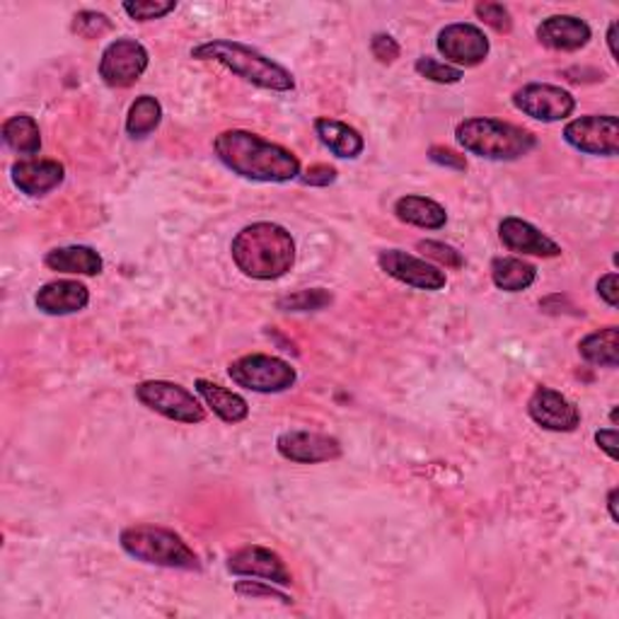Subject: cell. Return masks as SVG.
I'll list each match as a JSON object with an SVG mask.
<instances>
[{
    "label": "cell",
    "mask_w": 619,
    "mask_h": 619,
    "mask_svg": "<svg viewBox=\"0 0 619 619\" xmlns=\"http://www.w3.org/2000/svg\"><path fill=\"white\" fill-rule=\"evenodd\" d=\"M122 8L136 23H151V20H160L173 13L177 8V0H129V3H124Z\"/></svg>",
    "instance_id": "obj_29"
},
{
    "label": "cell",
    "mask_w": 619,
    "mask_h": 619,
    "mask_svg": "<svg viewBox=\"0 0 619 619\" xmlns=\"http://www.w3.org/2000/svg\"><path fill=\"white\" fill-rule=\"evenodd\" d=\"M45 264L51 271L76 276H98L104 269L100 252L88 248V244H68V248L51 250L47 252Z\"/></svg>",
    "instance_id": "obj_22"
},
{
    "label": "cell",
    "mask_w": 619,
    "mask_h": 619,
    "mask_svg": "<svg viewBox=\"0 0 619 619\" xmlns=\"http://www.w3.org/2000/svg\"><path fill=\"white\" fill-rule=\"evenodd\" d=\"M191 59L220 63V66H226L244 83H252L254 88L262 90L291 92L295 88L291 71H286L281 63L266 59L257 49L240 45V41H230V39L204 41V45L191 49Z\"/></svg>",
    "instance_id": "obj_3"
},
{
    "label": "cell",
    "mask_w": 619,
    "mask_h": 619,
    "mask_svg": "<svg viewBox=\"0 0 619 619\" xmlns=\"http://www.w3.org/2000/svg\"><path fill=\"white\" fill-rule=\"evenodd\" d=\"M475 13H477L479 20H482L484 25L501 31V35H508V31L514 29V17H510L506 5H501V3H477Z\"/></svg>",
    "instance_id": "obj_34"
},
{
    "label": "cell",
    "mask_w": 619,
    "mask_h": 619,
    "mask_svg": "<svg viewBox=\"0 0 619 619\" xmlns=\"http://www.w3.org/2000/svg\"><path fill=\"white\" fill-rule=\"evenodd\" d=\"M122 549L136 561L175 571H201L199 554L175 530L160 526H129L119 535Z\"/></svg>",
    "instance_id": "obj_5"
},
{
    "label": "cell",
    "mask_w": 619,
    "mask_h": 619,
    "mask_svg": "<svg viewBox=\"0 0 619 619\" xmlns=\"http://www.w3.org/2000/svg\"><path fill=\"white\" fill-rule=\"evenodd\" d=\"M136 400L169 421L194 426L206 419V409L194 397V392L169 380H146L136 386Z\"/></svg>",
    "instance_id": "obj_7"
},
{
    "label": "cell",
    "mask_w": 619,
    "mask_h": 619,
    "mask_svg": "<svg viewBox=\"0 0 619 619\" xmlns=\"http://www.w3.org/2000/svg\"><path fill=\"white\" fill-rule=\"evenodd\" d=\"M228 376L238 388L260 394L286 392L298 380V372L291 363L269 354H250L232 361L228 366Z\"/></svg>",
    "instance_id": "obj_6"
},
{
    "label": "cell",
    "mask_w": 619,
    "mask_h": 619,
    "mask_svg": "<svg viewBox=\"0 0 619 619\" xmlns=\"http://www.w3.org/2000/svg\"><path fill=\"white\" fill-rule=\"evenodd\" d=\"M160 122H163V104H160L153 94H141L129 106V116H126V134L131 138H146L151 136Z\"/></svg>",
    "instance_id": "obj_27"
},
{
    "label": "cell",
    "mask_w": 619,
    "mask_h": 619,
    "mask_svg": "<svg viewBox=\"0 0 619 619\" xmlns=\"http://www.w3.org/2000/svg\"><path fill=\"white\" fill-rule=\"evenodd\" d=\"M213 151L232 175L242 179L264 181V185H286V181L301 177V160H298V155L252 131H223L213 141Z\"/></svg>",
    "instance_id": "obj_1"
},
{
    "label": "cell",
    "mask_w": 619,
    "mask_h": 619,
    "mask_svg": "<svg viewBox=\"0 0 619 619\" xmlns=\"http://www.w3.org/2000/svg\"><path fill=\"white\" fill-rule=\"evenodd\" d=\"M595 443L601 445V451L607 453L610 460H617V429H603L595 433Z\"/></svg>",
    "instance_id": "obj_39"
},
{
    "label": "cell",
    "mask_w": 619,
    "mask_h": 619,
    "mask_svg": "<svg viewBox=\"0 0 619 619\" xmlns=\"http://www.w3.org/2000/svg\"><path fill=\"white\" fill-rule=\"evenodd\" d=\"M10 179L13 185L23 191V194L39 199L51 194L53 189H59L66 179V167H63L59 160H37V157H27V160H17L10 167Z\"/></svg>",
    "instance_id": "obj_16"
},
{
    "label": "cell",
    "mask_w": 619,
    "mask_h": 619,
    "mask_svg": "<svg viewBox=\"0 0 619 619\" xmlns=\"http://www.w3.org/2000/svg\"><path fill=\"white\" fill-rule=\"evenodd\" d=\"M564 141L585 155L615 157L619 153V122L615 114H591L564 129Z\"/></svg>",
    "instance_id": "obj_9"
},
{
    "label": "cell",
    "mask_w": 619,
    "mask_h": 619,
    "mask_svg": "<svg viewBox=\"0 0 619 619\" xmlns=\"http://www.w3.org/2000/svg\"><path fill=\"white\" fill-rule=\"evenodd\" d=\"M435 47L445 56V63L455 68H475L484 63L489 56V37L477 25L469 23H455L447 25L439 31V41Z\"/></svg>",
    "instance_id": "obj_11"
},
{
    "label": "cell",
    "mask_w": 619,
    "mask_h": 619,
    "mask_svg": "<svg viewBox=\"0 0 619 619\" xmlns=\"http://www.w3.org/2000/svg\"><path fill=\"white\" fill-rule=\"evenodd\" d=\"M226 569L232 576H242V579H262L274 585H293V573L286 567V561L279 552L260 547V544H248V547L235 549Z\"/></svg>",
    "instance_id": "obj_12"
},
{
    "label": "cell",
    "mask_w": 619,
    "mask_h": 619,
    "mask_svg": "<svg viewBox=\"0 0 619 619\" xmlns=\"http://www.w3.org/2000/svg\"><path fill=\"white\" fill-rule=\"evenodd\" d=\"M491 281L498 291L522 293L538 281V269L520 257H496L491 262Z\"/></svg>",
    "instance_id": "obj_24"
},
{
    "label": "cell",
    "mask_w": 619,
    "mask_h": 619,
    "mask_svg": "<svg viewBox=\"0 0 619 619\" xmlns=\"http://www.w3.org/2000/svg\"><path fill=\"white\" fill-rule=\"evenodd\" d=\"M90 291L88 286L73 279H56L45 283L35 295V305L45 315L63 317V315H76L80 310L88 307Z\"/></svg>",
    "instance_id": "obj_18"
},
{
    "label": "cell",
    "mask_w": 619,
    "mask_h": 619,
    "mask_svg": "<svg viewBox=\"0 0 619 619\" xmlns=\"http://www.w3.org/2000/svg\"><path fill=\"white\" fill-rule=\"evenodd\" d=\"M380 269L388 276H392L394 281H400L404 286L419 288V291H441L447 283L445 271H441L439 266L429 264L426 260L414 257L402 250H386L378 254Z\"/></svg>",
    "instance_id": "obj_13"
},
{
    "label": "cell",
    "mask_w": 619,
    "mask_h": 619,
    "mask_svg": "<svg viewBox=\"0 0 619 619\" xmlns=\"http://www.w3.org/2000/svg\"><path fill=\"white\" fill-rule=\"evenodd\" d=\"M597 295H601L603 301L610 307H617V303H619V281H617L615 271L601 276V281H597Z\"/></svg>",
    "instance_id": "obj_38"
},
{
    "label": "cell",
    "mask_w": 619,
    "mask_h": 619,
    "mask_svg": "<svg viewBox=\"0 0 619 619\" xmlns=\"http://www.w3.org/2000/svg\"><path fill=\"white\" fill-rule=\"evenodd\" d=\"M370 51L380 63H394L400 59V45L390 35H376L370 39Z\"/></svg>",
    "instance_id": "obj_35"
},
{
    "label": "cell",
    "mask_w": 619,
    "mask_h": 619,
    "mask_svg": "<svg viewBox=\"0 0 619 619\" xmlns=\"http://www.w3.org/2000/svg\"><path fill=\"white\" fill-rule=\"evenodd\" d=\"M232 262L254 281H276L293 269L295 240L279 223H252L230 244Z\"/></svg>",
    "instance_id": "obj_2"
},
{
    "label": "cell",
    "mask_w": 619,
    "mask_h": 619,
    "mask_svg": "<svg viewBox=\"0 0 619 619\" xmlns=\"http://www.w3.org/2000/svg\"><path fill=\"white\" fill-rule=\"evenodd\" d=\"M315 134L329 153H334L341 160H356L363 151H366V141L363 136L344 122L329 119V116H319L315 119Z\"/></svg>",
    "instance_id": "obj_20"
},
{
    "label": "cell",
    "mask_w": 619,
    "mask_h": 619,
    "mask_svg": "<svg viewBox=\"0 0 619 619\" xmlns=\"http://www.w3.org/2000/svg\"><path fill=\"white\" fill-rule=\"evenodd\" d=\"M591 37L589 23L573 15H552L538 25V39L554 51H579L589 47Z\"/></svg>",
    "instance_id": "obj_19"
},
{
    "label": "cell",
    "mask_w": 619,
    "mask_h": 619,
    "mask_svg": "<svg viewBox=\"0 0 619 619\" xmlns=\"http://www.w3.org/2000/svg\"><path fill=\"white\" fill-rule=\"evenodd\" d=\"M617 20H612L610 23V29H607V47H610V53H612V59L619 61V51H617Z\"/></svg>",
    "instance_id": "obj_40"
},
{
    "label": "cell",
    "mask_w": 619,
    "mask_h": 619,
    "mask_svg": "<svg viewBox=\"0 0 619 619\" xmlns=\"http://www.w3.org/2000/svg\"><path fill=\"white\" fill-rule=\"evenodd\" d=\"M394 216H397L402 223H407V226H416L424 230H441L447 223V213L439 201L416 194L397 199V204H394Z\"/></svg>",
    "instance_id": "obj_23"
},
{
    "label": "cell",
    "mask_w": 619,
    "mask_h": 619,
    "mask_svg": "<svg viewBox=\"0 0 619 619\" xmlns=\"http://www.w3.org/2000/svg\"><path fill=\"white\" fill-rule=\"evenodd\" d=\"M3 143L17 155H37L41 151V134L35 116L15 114L3 122Z\"/></svg>",
    "instance_id": "obj_25"
},
{
    "label": "cell",
    "mask_w": 619,
    "mask_h": 619,
    "mask_svg": "<svg viewBox=\"0 0 619 619\" xmlns=\"http://www.w3.org/2000/svg\"><path fill=\"white\" fill-rule=\"evenodd\" d=\"M276 451L298 465H319L341 457V443L334 435L317 431H286L276 439Z\"/></svg>",
    "instance_id": "obj_15"
},
{
    "label": "cell",
    "mask_w": 619,
    "mask_h": 619,
    "mask_svg": "<svg viewBox=\"0 0 619 619\" xmlns=\"http://www.w3.org/2000/svg\"><path fill=\"white\" fill-rule=\"evenodd\" d=\"M279 310L283 313H313V310H323L332 305V293L325 288H307V291H298L291 295L279 298Z\"/></svg>",
    "instance_id": "obj_28"
},
{
    "label": "cell",
    "mask_w": 619,
    "mask_h": 619,
    "mask_svg": "<svg viewBox=\"0 0 619 619\" xmlns=\"http://www.w3.org/2000/svg\"><path fill=\"white\" fill-rule=\"evenodd\" d=\"M455 138L467 153L496 163H510L528 155L538 146V138L528 129H520L516 124L489 119V116H472L457 124Z\"/></svg>",
    "instance_id": "obj_4"
},
{
    "label": "cell",
    "mask_w": 619,
    "mask_h": 619,
    "mask_svg": "<svg viewBox=\"0 0 619 619\" xmlns=\"http://www.w3.org/2000/svg\"><path fill=\"white\" fill-rule=\"evenodd\" d=\"M579 354L591 366L601 368H617L619 366V329L605 327L597 332L583 337L579 344Z\"/></svg>",
    "instance_id": "obj_26"
},
{
    "label": "cell",
    "mask_w": 619,
    "mask_h": 619,
    "mask_svg": "<svg viewBox=\"0 0 619 619\" xmlns=\"http://www.w3.org/2000/svg\"><path fill=\"white\" fill-rule=\"evenodd\" d=\"M305 187H329L337 181V169L329 165H313L305 169V175L298 177Z\"/></svg>",
    "instance_id": "obj_37"
},
{
    "label": "cell",
    "mask_w": 619,
    "mask_h": 619,
    "mask_svg": "<svg viewBox=\"0 0 619 619\" xmlns=\"http://www.w3.org/2000/svg\"><path fill=\"white\" fill-rule=\"evenodd\" d=\"M514 104L518 112L530 116V119L554 124L569 119L576 110V98L559 85L530 83L514 92Z\"/></svg>",
    "instance_id": "obj_8"
},
{
    "label": "cell",
    "mask_w": 619,
    "mask_h": 619,
    "mask_svg": "<svg viewBox=\"0 0 619 619\" xmlns=\"http://www.w3.org/2000/svg\"><path fill=\"white\" fill-rule=\"evenodd\" d=\"M498 238L504 242V248L518 254H532V257H559L561 248L552 238H547L540 228L522 218H504L498 226Z\"/></svg>",
    "instance_id": "obj_17"
},
{
    "label": "cell",
    "mask_w": 619,
    "mask_h": 619,
    "mask_svg": "<svg viewBox=\"0 0 619 619\" xmlns=\"http://www.w3.org/2000/svg\"><path fill=\"white\" fill-rule=\"evenodd\" d=\"M416 73H419L421 78L431 80V83H441V85H455L463 80V71L451 66V63H443L439 59H431V56H421L416 59L414 63Z\"/></svg>",
    "instance_id": "obj_30"
},
{
    "label": "cell",
    "mask_w": 619,
    "mask_h": 619,
    "mask_svg": "<svg viewBox=\"0 0 619 619\" xmlns=\"http://www.w3.org/2000/svg\"><path fill=\"white\" fill-rule=\"evenodd\" d=\"M416 250H419L424 257H429L443 266H451V269H460V266H465V257L453 248V244H445L439 240H421L416 244Z\"/></svg>",
    "instance_id": "obj_33"
},
{
    "label": "cell",
    "mask_w": 619,
    "mask_h": 619,
    "mask_svg": "<svg viewBox=\"0 0 619 619\" xmlns=\"http://www.w3.org/2000/svg\"><path fill=\"white\" fill-rule=\"evenodd\" d=\"M617 416H619V409L615 407V409H612V414H610V419H612V424H617Z\"/></svg>",
    "instance_id": "obj_42"
},
{
    "label": "cell",
    "mask_w": 619,
    "mask_h": 619,
    "mask_svg": "<svg viewBox=\"0 0 619 619\" xmlns=\"http://www.w3.org/2000/svg\"><path fill=\"white\" fill-rule=\"evenodd\" d=\"M148 63H151V56L141 41L129 37L116 39L102 51L100 78L110 88H131L148 71Z\"/></svg>",
    "instance_id": "obj_10"
},
{
    "label": "cell",
    "mask_w": 619,
    "mask_h": 619,
    "mask_svg": "<svg viewBox=\"0 0 619 619\" xmlns=\"http://www.w3.org/2000/svg\"><path fill=\"white\" fill-rule=\"evenodd\" d=\"M617 496H619V489H610V494H607V510H610V518L615 522H619V514H617Z\"/></svg>",
    "instance_id": "obj_41"
},
{
    "label": "cell",
    "mask_w": 619,
    "mask_h": 619,
    "mask_svg": "<svg viewBox=\"0 0 619 619\" xmlns=\"http://www.w3.org/2000/svg\"><path fill=\"white\" fill-rule=\"evenodd\" d=\"M194 388L201 394V400L206 402V407L216 414L220 421L242 424L250 416V404L248 400L240 397L238 392L223 388L218 382H211L206 378H199L194 382Z\"/></svg>",
    "instance_id": "obj_21"
},
{
    "label": "cell",
    "mask_w": 619,
    "mask_h": 619,
    "mask_svg": "<svg viewBox=\"0 0 619 619\" xmlns=\"http://www.w3.org/2000/svg\"><path fill=\"white\" fill-rule=\"evenodd\" d=\"M528 414L538 426L554 433H571L579 429L581 412L561 392L540 386L528 400Z\"/></svg>",
    "instance_id": "obj_14"
},
{
    "label": "cell",
    "mask_w": 619,
    "mask_h": 619,
    "mask_svg": "<svg viewBox=\"0 0 619 619\" xmlns=\"http://www.w3.org/2000/svg\"><path fill=\"white\" fill-rule=\"evenodd\" d=\"M429 157H431V163L441 165V167H447V169H457V173H465V169H467V160H465V155L451 151V148L433 146L431 151H429Z\"/></svg>",
    "instance_id": "obj_36"
},
{
    "label": "cell",
    "mask_w": 619,
    "mask_h": 619,
    "mask_svg": "<svg viewBox=\"0 0 619 619\" xmlns=\"http://www.w3.org/2000/svg\"><path fill=\"white\" fill-rule=\"evenodd\" d=\"M235 593L244 597V601H279L283 605H293L291 595L274 589V583H266V581H254V579L238 581L235 583Z\"/></svg>",
    "instance_id": "obj_31"
},
{
    "label": "cell",
    "mask_w": 619,
    "mask_h": 619,
    "mask_svg": "<svg viewBox=\"0 0 619 619\" xmlns=\"http://www.w3.org/2000/svg\"><path fill=\"white\" fill-rule=\"evenodd\" d=\"M114 29L112 20L104 13H94V10H83L76 17H73V31L83 39H100L104 35H110Z\"/></svg>",
    "instance_id": "obj_32"
}]
</instances>
